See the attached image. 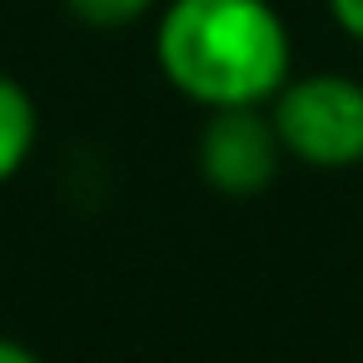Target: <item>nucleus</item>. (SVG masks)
Here are the masks:
<instances>
[{
  "label": "nucleus",
  "instance_id": "f257e3e1",
  "mask_svg": "<svg viewBox=\"0 0 363 363\" xmlns=\"http://www.w3.org/2000/svg\"><path fill=\"white\" fill-rule=\"evenodd\" d=\"M155 60L199 110H249L289 85L294 40L269 0H164Z\"/></svg>",
  "mask_w": 363,
  "mask_h": 363
},
{
  "label": "nucleus",
  "instance_id": "f03ea898",
  "mask_svg": "<svg viewBox=\"0 0 363 363\" xmlns=\"http://www.w3.org/2000/svg\"><path fill=\"white\" fill-rule=\"evenodd\" d=\"M269 120L284 155L308 169L363 164V80L343 70L289 75V85L269 100Z\"/></svg>",
  "mask_w": 363,
  "mask_h": 363
},
{
  "label": "nucleus",
  "instance_id": "7ed1b4c3",
  "mask_svg": "<svg viewBox=\"0 0 363 363\" xmlns=\"http://www.w3.org/2000/svg\"><path fill=\"white\" fill-rule=\"evenodd\" d=\"M194 160H199V174L209 189H219L229 199H249L274 184V174L289 155L279 145L269 105H249V110H209Z\"/></svg>",
  "mask_w": 363,
  "mask_h": 363
},
{
  "label": "nucleus",
  "instance_id": "20e7f679",
  "mask_svg": "<svg viewBox=\"0 0 363 363\" xmlns=\"http://www.w3.org/2000/svg\"><path fill=\"white\" fill-rule=\"evenodd\" d=\"M35 140H40V110H35V95L0 70V184H11L26 160L35 155Z\"/></svg>",
  "mask_w": 363,
  "mask_h": 363
},
{
  "label": "nucleus",
  "instance_id": "39448f33",
  "mask_svg": "<svg viewBox=\"0 0 363 363\" xmlns=\"http://www.w3.org/2000/svg\"><path fill=\"white\" fill-rule=\"evenodd\" d=\"M65 6H70L75 21L95 26V30H125V26L145 21L160 0H65Z\"/></svg>",
  "mask_w": 363,
  "mask_h": 363
},
{
  "label": "nucleus",
  "instance_id": "423d86ee",
  "mask_svg": "<svg viewBox=\"0 0 363 363\" xmlns=\"http://www.w3.org/2000/svg\"><path fill=\"white\" fill-rule=\"evenodd\" d=\"M328 16H333V26H338L348 40L363 45V0H328Z\"/></svg>",
  "mask_w": 363,
  "mask_h": 363
},
{
  "label": "nucleus",
  "instance_id": "0eeeda50",
  "mask_svg": "<svg viewBox=\"0 0 363 363\" xmlns=\"http://www.w3.org/2000/svg\"><path fill=\"white\" fill-rule=\"evenodd\" d=\"M0 363H45L30 343H21V338H11V333H0Z\"/></svg>",
  "mask_w": 363,
  "mask_h": 363
}]
</instances>
